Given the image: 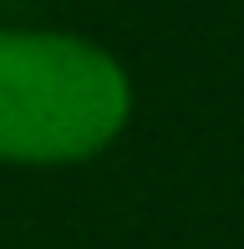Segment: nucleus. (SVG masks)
<instances>
[{
	"instance_id": "nucleus-1",
	"label": "nucleus",
	"mask_w": 244,
	"mask_h": 249,
	"mask_svg": "<svg viewBox=\"0 0 244 249\" xmlns=\"http://www.w3.org/2000/svg\"><path fill=\"white\" fill-rule=\"evenodd\" d=\"M132 92L107 51L0 31V163H71L117 138Z\"/></svg>"
}]
</instances>
